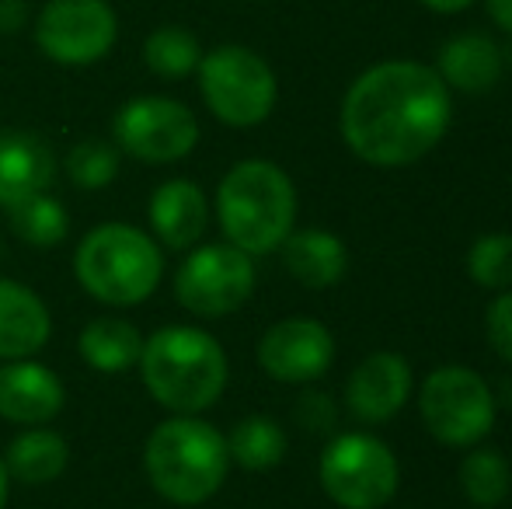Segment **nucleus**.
<instances>
[{"mask_svg":"<svg viewBox=\"0 0 512 509\" xmlns=\"http://www.w3.org/2000/svg\"><path fill=\"white\" fill-rule=\"evenodd\" d=\"M450 119V88L436 67L418 60H387L363 70L338 112L345 147L373 168L422 161L439 147Z\"/></svg>","mask_w":512,"mask_h":509,"instance_id":"nucleus-1","label":"nucleus"},{"mask_svg":"<svg viewBox=\"0 0 512 509\" xmlns=\"http://www.w3.org/2000/svg\"><path fill=\"white\" fill-rule=\"evenodd\" d=\"M140 377L157 405L175 415H199L227 391L230 363L223 346L196 325H168L143 342Z\"/></svg>","mask_w":512,"mask_h":509,"instance_id":"nucleus-2","label":"nucleus"},{"mask_svg":"<svg viewBox=\"0 0 512 509\" xmlns=\"http://www.w3.org/2000/svg\"><path fill=\"white\" fill-rule=\"evenodd\" d=\"M216 220L234 248L255 255L279 252L297 227V189L272 161H241L216 189Z\"/></svg>","mask_w":512,"mask_h":509,"instance_id":"nucleus-3","label":"nucleus"},{"mask_svg":"<svg viewBox=\"0 0 512 509\" xmlns=\"http://www.w3.org/2000/svg\"><path fill=\"white\" fill-rule=\"evenodd\" d=\"M143 468L157 496L175 506H199L227 482V436L199 415H171L150 433Z\"/></svg>","mask_w":512,"mask_h":509,"instance_id":"nucleus-4","label":"nucleus"},{"mask_svg":"<svg viewBox=\"0 0 512 509\" xmlns=\"http://www.w3.org/2000/svg\"><path fill=\"white\" fill-rule=\"evenodd\" d=\"M77 283L112 307L143 304L161 286L164 255L150 234L133 224H98L74 255Z\"/></svg>","mask_w":512,"mask_h":509,"instance_id":"nucleus-5","label":"nucleus"},{"mask_svg":"<svg viewBox=\"0 0 512 509\" xmlns=\"http://www.w3.org/2000/svg\"><path fill=\"white\" fill-rule=\"evenodd\" d=\"M199 91H203L206 109L223 126L251 129L272 116L279 81L255 49L216 46L199 60Z\"/></svg>","mask_w":512,"mask_h":509,"instance_id":"nucleus-6","label":"nucleus"},{"mask_svg":"<svg viewBox=\"0 0 512 509\" xmlns=\"http://www.w3.org/2000/svg\"><path fill=\"white\" fill-rule=\"evenodd\" d=\"M324 496L342 509H380L401 485V464L380 436L342 433L324 447L317 464Z\"/></svg>","mask_w":512,"mask_h":509,"instance_id":"nucleus-7","label":"nucleus"},{"mask_svg":"<svg viewBox=\"0 0 512 509\" xmlns=\"http://www.w3.org/2000/svg\"><path fill=\"white\" fill-rule=\"evenodd\" d=\"M422 422L446 447H474L495 426V391L478 370L446 363L422 381L418 391Z\"/></svg>","mask_w":512,"mask_h":509,"instance_id":"nucleus-8","label":"nucleus"},{"mask_svg":"<svg viewBox=\"0 0 512 509\" xmlns=\"http://www.w3.org/2000/svg\"><path fill=\"white\" fill-rule=\"evenodd\" d=\"M255 262L248 252L227 245H199L175 272V297L199 318H227L255 293Z\"/></svg>","mask_w":512,"mask_h":509,"instance_id":"nucleus-9","label":"nucleus"},{"mask_svg":"<svg viewBox=\"0 0 512 509\" xmlns=\"http://www.w3.org/2000/svg\"><path fill=\"white\" fill-rule=\"evenodd\" d=\"M115 147L143 164L182 161L199 143V119L189 105L164 95L129 98L112 119Z\"/></svg>","mask_w":512,"mask_h":509,"instance_id":"nucleus-10","label":"nucleus"},{"mask_svg":"<svg viewBox=\"0 0 512 509\" xmlns=\"http://www.w3.org/2000/svg\"><path fill=\"white\" fill-rule=\"evenodd\" d=\"M119 18L108 0H49L35 18V42L53 63L88 67L112 53Z\"/></svg>","mask_w":512,"mask_h":509,"instance_id":"nucleus-11","label":"nucleus"},{"mask_svg":"<svg viewBox=\"0 0 512 509\" xmlns=\"http://www.w3.org/2000/svg\"><path fill=\"white\" fill-rule=\"evenodd\" d=\"M258 363L279 384H314L335 363V335L317 318H283L258 342Z\"/></svg>","mask_w":512,"mask_h":509,"instance_id":"nucleus-12","label":"nucleus"},{"mask_svg":"<svg viewBox=\"0 0 512 509\" xmlns=\"http://www.w3.org/2000/svg\"><path fill=\"white\" fill-rule=\"evenodd\" d=\"M411 367L398 353H370L345 384V405L366 426L387 422L408 405Z\"/></svg>","mask_w":512,"mask_h":509,"instance_id":"nucleus-13","label":"nucleus"},{"mask_svg":"<svg viewBox=\"0 0 512 509\" xmlns=\"http://www.w3.org/2000/svg\"><path fill=\"white\" fill-rule=\"evenodd\" d=\"M60 377L35 360H11L0 367V415L18 426H46L63 412Z\"/></svg>","mask_w":512,"mask_h":509,"instance_id":"nucleus-14","label":"nucleus"},{"mask_svg":"<svg viewBox=\"0 0 512 509\" xmlns=\"http://www.w3.org/2000/svg\"><path fill=\"white\" fill-rule=\"evenodd\" d=\"M56 175V157L42 136L28 129H4L0 133V206L25 203V199L49 192Z\"/></svg>","mask_w":512,"mask_h":509,"instance_id":"nucleus-15","label":"nucleus"},{"mask_svg":"<svg viewBox=\"0 0 512 509\" xmlns=\"http://www.w3.org/2000/svg\"><path fill=\"white\" fill-rule=\"evenodd\" d=\"M209 224V203L196 182L189 178H171L157 185L150 196V227L157 241L171 252H189L199 245Z\"/></svg>","mask_w":512,"mask_h":509,"instance_id":"nucleus-16","label":"nucleus"},{"mask_svg":"<svg viewBox=\"0 0 512 509\" xmlns=\"http://www.w3.org/2000/svg\"><path fill=\"white\" fill-rule=\"evenodd\" d=\"M53 321L35 290L14 279H0V360H32L49 342Z\"/></svg>","mask_w":512,"mask_h":509,"instance_id":"nucleus-17","label":"nucleus"},{"mask_svg":"<svg viewBox=\"0 0 512 509\" xmlns=\"http://www.w3.org/2000/svg\"><path fill=\"white\" fill-rule=\"evenodd\" d=\"M502 70H506V53L492 35L464 32L453 35L439 53L436 74L443 77L446 88H457L464 95H485L499 84Z\"/></svg>","mask_w":512,"mask_h":509,"instance_id":"nucleus-18","label":"nucleus"},{"mask_svg":"<svg viewBox=\"0 0 512 509\" xmlns=\"http://www.w3.org/2000/svg\"><path fill=\"white\" fill-rule=\"evenodd\" d=\"M279 252H283L286 272L307 290H331L342 283L345 269H349L345 241L331 231H321V227H307V231L293 227L290 238L279 245Z\"/></svg>","mask_w":512,"mask_h":509,"instance_id":"nucleus-19","label":"nucleus"},{"mask_svg":"<svg viewBox=\"0 0 512 509\" xmlns=\"http://www.w3.org/2000/svg\"><path fill=\"white\" fill-rule=\"evenodd\" d=\"M67 461H70L67 440L42 426L25 429L21 436H14L4 454L7 475L25 485H49L53 478H60L67 471Z\"/></svg>","mask_w":512,"mask_h":509,"instance_id":"nucleus-20","label":"nucleus"},{"mask_svg":"<svg viewBox=\"0 0 512 509\" xmlns=\"http://www.w3.org/2000/svg\"><path fill=\"white\" fill-rule=\"evenodd\" d=\"M77 349H81V360L98 374H126L140 363L143 335L122 318H95L91 325H84Z\"/></svg>","mask_w":512,"mask_h":509,"instance_id":"nucleus-21","label":"nucleus"},{"mask_svg":"<svg viewBox=\"0 0 512 509\" xmlns=\"http://www.w3.org/2000/svg\"><path fill=\"white\" fill-rule=\"evenodd\" d=\"M286 447H290V440H286L283 426L269 415H248L227 436L230 464H241L244 471L276 468L286 457Z\"/></svg>","mask_w":512,"mask_h":509,"instance_id":"nucleus-22","label":"nucleus"},{"mask_svg":"<svg viewBox=\"0 0 512 509\" xmlns=\"http://www.w3.org/2000/svg\"><path fill=\"white\" fill-rule=\"evenodd\" d=\"M199 60H203V46L199 39L182 25H161L147 35L143 42V63L164 81H182V77L196 74Z\"/></svg>","mask_w":512,"mask_h":509,"instance_id":"nucleus-23","label":"nucleus"},{"mask_svg":"<svg viewBox=\"0 0 512 509\" xmlns=\"http://www.w3.org/2000/svg\"><path fill=\"white\" fill-rule=\"evenodd\" d=\"M457 478H460V492L481 509L502 506L512 489V468H509L506 454L488 450V447L471 450V454L464 457V464H460Z\"/></svg>","mask_w":512,"mask_h":509,"instance_id":"nucleus-24","label":"nucleus"},{"mask_svg":"<svg viewBox=\"0 0 512 509\" xmlns=\"http://www.w3.org/2000/svg\"><path fill=\"white\" fill-rule=\"evenodd\" d=\"M11 227L25 245L35 248H53L67 238L70 231V217H67V206L60 203L56 196L49 192H39V196L25 199V203L11 206Z\"/></svg>","mask_w":512,"mask_h":509,"instance_id":"nucleus-25","label":"nucleus"},{"mask_svg":"<svg viewBox=\"0 0 512 509\" xmlns=\"http://www.w3.org/2000/svg\"><path fill=\"white\" fill-rule=\"evenodd\" d=\"M467 276L485 290H512V234H481L467 252Z\"/></svg>","mask_w":512,"mask_h":509,"instance_id":"nucleus-26","label":"nucleus"},{"mask_svg":"<svg viewBox=\"0 0 512 509\" xmlns=\"http://www.w3.org/2000/svg\"><path fill=\"white\" fill-rule=\"evenodd\" d=\"M67 175L77 189H105L119 175V147L108 140H81L67 154Z\"/></svg>","mask_w":512,"mask_h":509,"instance_id":"nucleus-27","label":"nucleus"},{"mask_svg":"<svg viewBox=\"0 0 512 509\" xmlns=\"http://www.w3.org/2000/svg\"><path fill=\"white\" fill-rule=\"evenodd\" d=\"M485 332L495 353L512 363V290L495 293V300L485 311Z\"/></svg>","mask_w":512,"mask_h":509,"instance_id":"nucleus-28","label":"nucleus"},{"mask_svg":"<svg viewBox=\"0 0 512 509\" xmlns=\"http://www.w3.org/2000/svg\"><path fill=\"white\" fill-rule=\"evenodd\" d=\"M297 415L307 429H331L335 426V408H331L328 394H307V398H300Z\"/></svg>","mask_w":512,"mask_h":509,"instance_id":"nucleus-29","label":"nucleus"},{"mask_svg":"<svg viewBox=\"0 0 512 509\" xmlns=\"http://www.w3.org/2000/svg\"><path fill=\"white\" fill-rule=\"evenodd\" d=\"M25 18V4L21 0H0V28L4 32H14Z\"/></svg>","mask_w":512,"mask_h":509,"instance_id":"nucleus-30","label":"nucleus"},{"mask_svg":"<svg viewBox=\"0 0 512 509\" xmlns=\"http://www.w3.org/2000/svg\"><path fill=\"white\" fill-rule=\"evenodd\" d=\"M488 14H492V21L499 28H506V32L512 35V0H485Z\"/></svg>","mask_w":512,"mask_h":509,"instance_id":"nucleus-31","label":"nucleus"},{"mask_svg":"<svg viewBox=\"0 0 512 509\" xmlns=\"http://www.w3.org/2000/svg\"><path fill=\"white\" fill-rule=\"evenodd\" d=\"M418 4H425L436 14H457V11H464V7H471L474 0H418Z\"/></svg>","mask_w":512,"mask_h":509,"instance_id":"nucleus-32","label":"nucleus"},{"mask_svg":"<svg viewBox=\"0 0 512 509\" xmlns=\"http://www.w3.org/2000/svg\"><path fill=\"white\" fill-rule=\"evenodd\" d=\"M7 492H11V475H7V464H4V457H0V509L7 503Z\"/></svg>","mask_w":512,"mask_h":509,"instance_id":"nucleus-33","label":"nucleus"}]
</instances>
